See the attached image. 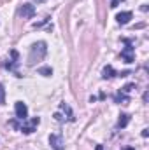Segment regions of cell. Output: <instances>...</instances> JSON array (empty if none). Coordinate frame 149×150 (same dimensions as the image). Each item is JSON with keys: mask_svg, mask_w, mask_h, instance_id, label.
Segmentation results:
<instances>
[{"mask_svg": "<svg viewBox=\"0 0 149 150\" xmlns=\"http://www.w3.org/2000/svg\"><path fill=\"white\" fill-rule=\"evenodd\" d=\"M125 150H135V149H133V147H126Z\"/></svg>", "mask_w": 149, "mask_h": 150, "instance_id": "cell-18", "label": "cell"}, {"mask_svg": "<svg viewBox=\"0 0 149 150\" xmlns=\"http://www.w3.org/2000/svg\"><path fill=\"white\" fill-rule=\"evenodd\" d=\"M149 134V129H142V136H144V138H146V136H148Z\"/></svg>", "mask_w": 149, "mask_h": 150, "instance_id": "cell-16", "label": "cell"}, {"mask_svg": "<svg viewBox=\"0 0 149 150\" xmlns=\"http://www.w3.org/2000/svg\"><path fill=\"white\" fill-rule=\"evenodd\" d=\"M132 18H133L132 11H123V12H119V14L116 16V21H117V25H128Z\"/></svg>", "mask_w": 149, "mask_h": 150, "instance_id": "cell-8", "label": "cell"}, {"mask_svg": "<svg viewBox=\"0 0 149 150\" xmlns=\"http://www.w3.org/2000/svg\"><path fill=\"white\" fill-rule=\"evenodd\" d=\"M47 54V44L44 42V40H40V42H35L32 47H30V54H28V65H35L39 61H42L44 59V56Z\"/></svg>", "mask_w": 149, "mask_h": 150, "instance_id": "cell-1", "label": "cell"}, {"mask_svg": "<svg viewBox=\"0 0 149 150\" xmlns=\"http://www.w3.org/2000/svg\"><path fill=\"white\" fill-rule=\"evenodd\" d=\"M121 2H125V0H111V4H109V5H111V9H116Z\"/></svg>", "mask_w": 149, "mask_h": 150, "instance_id": "cell-15", "label": "cell"}, {"mask_svg": "<svg viewBox=\"0 0 149 150\" xmlns=\"http://www.w3.org/2000/svg\"><path fill=\"white\" fill-rule=\"evenodd\" d=\"M0 105H5V89L0 82Z\"/></svg>", "mask_w": 149, "mask_h": 150, "instance_id": "cell-14", "label": "cell"}, {"mask_svg": "<svg viewBox=\"0 0 149 150\" xmlns=\"http://www.w3.org/2000/svg\"><path fill=\"white\" fill-rule=\"evenodd\" d=\"M14 113H16V119H18V120H27V119H28V107H27V103L16 101V105H14Z\"/></svg>", "mask_w": 149, "mask_h": 150, "instance_id": "cell-5", "label": "cell"}, {"mask_svg": "<svg viewBox=\"0 0 149 150\" xmlns=\"http://www.w3.org/2000/svg\"><path fill=\"white\" fill-rule=\"evenodd\" d=\"M128 122H130V115H128V113H121V115H119V120H117V127L123 129V127L128 126Z\"/></svg>", "mask_w": 149, "mask_h": 150, "instance_id": "cell-11", "label": "cell"}, {"mask_svg": "<svg viewBox=\"0 0 149 150\" xmlns=\"http://www.w3.org/2000/svg\"><path fill=\"white\" fill-rule=\"evenodd\" d=\"M97 150H104V147L102 145H97Z\"/></svg>", "mask_w": 149, "mask_h": 150, "instance_id": "cell-17", "label": "cell"}, {"mask_svg": "<svg viewBox=\"0 0 149 150\" xmlns=\"http://www.w3.org/2000/svg\"><path fill=\"white\" fill-rule=\"evenodd\" d=\"M116 75H119V74L112 68L111 65L104 67V70H102V79H112V77H116Z\"/></svg>", "mask_w": 149, "mask_h": 150, "instance_id": "cell-10", "label": "cell"}, {"mask_svg": "<svg viewBox=\"0 0 149 150\" xmlns=\"http://www.w3.org/2000/svg\"><path fill=\"white\" fill-rule=\"evenodd\" d=\"M60 112H63L65 115H67V120H69V122H74V120H75L72 108H70V107H69L65 101H62V103H60Z\"/></svg>", "mask_w": 149, "mask_h": 150, "instance_id": "cell-9", "label": "cell"}, {"mask_svg": "<svg viewBox=\"0 0 149 150\" xmlns=\"http://www.w3.org/2000/svg\"><path fill=\"white\" fill-rule=\"evenodd\" d=\"M37 72H39V75H44V77H51V75H53V68H51V67H40Z\"/></svg>", "mask_w": 149, "mask_h": 150, "instance_id": "cell-13", "label": "cell"}, {"mask_svg": "<svg viewBox=\"0 0 149 150\" xmlns=\"http://www.w3.org/2000/svg\"><path fill=\"white\" fill-rule=\"evenodd\" d=\"M49 145L53 150H65L62 134H49Z\"/></svg>", "mask_w": 149, "mask_h": 150, "instance_id": "cell-6", "label": "cell"}, {"mask_svg": "<svg viewBox=\"0 0 149 150\" xmlns=\"http://www.w3.org/2000/svg\"><path fill=\"white\" fill-rule=\"evenodd\" d=\"M35 2H37V4H40V2H46V0H35Z\"/></svg>", "mask_w": 149, "mask_h": 150, "instance_id": "cell-19", "label": "cell"}, {"mask_svg": "<svg viewBox=\"0 0 149 150\" xmlns=\"http://www.w3.org/2000/svg\"><path fill=\"white\" fill-rule=\"evenodd\" d=\"M18 59H19V54H18V51H14V49H12V51H11V59H7V61L4 63V68H7L9 72H14L16 77H21L19 72L16 70V67H18V63H19Z\"/></svg>", "mask_w": 149, "mask_h": 150, "instance_id": "cell-4", "label": "cell"}, {"mask_svg": "<svg viewBox=\"0 0 149 150\" xmlns=\"http://www.w3.org/2000/svg\"><path fill=\"white\" fill-rule=\"evenodd\" d=\"M19 16H23L25 19H30L35 16V7L32 4H23L21 9H19Z\"/></svg>", "mask_w": 149, "mask_h": 150, "instance_id": "cell-7", "label": "cell"}, {"mask_svg": "<svg viewBox=\"0 0 149 150\" xmlns=\"http://www.w3.org/2000/svg\"><path fill=\"white\" fill-rule=\"evenodd\" d=\"M123 42L126 44L125 45V49L121 51V58L125 59V63H133V59H135V47L132 45V42L128 40V38H123Z\"/></svg>", "mask_w": 149, "mask_h": 150, "instance_id": "cell-3", "label": "cell"}, {"mask_svg": "<svg viewBox=\"0 0 149 150\" xmlns=\"http://www.w3.org/2000/svg\"><path fill=\"white\" fill-rule=\"evenodd\" d=\"M114 100H116V103H128V101H130V96H128L126 93L119 91V93L114 96Z\"/></svg>", "mask_w": 149, "mask_h": 150, "instance_id": "cell-12", "label": "cell"}, {"mask_svg": "<svg viewBox=\"0 0 149 150\" xmlns=\"http://www.w3.org/2000/svg\"><path fill=\"white\" fill-rule=\"evenodd\" d=\"M40 124V117H34V119H27V120H21V124H18V131H21L23 134H32L37 126Z\"/></svg>", "mask_w": 149, "mask_h": 150, "instance_id": "cell-2", "label": "cell"}]
</instances>
